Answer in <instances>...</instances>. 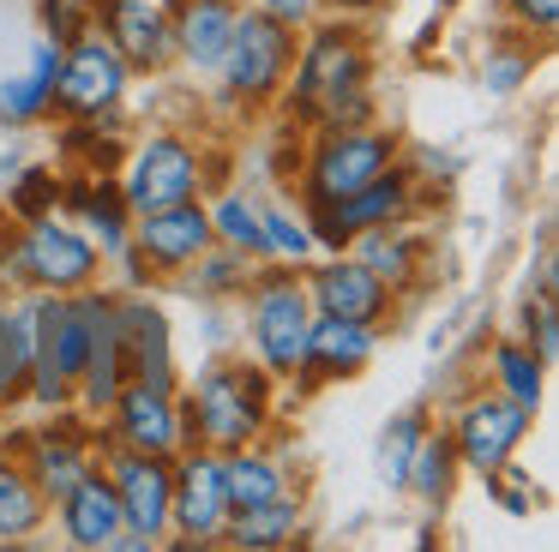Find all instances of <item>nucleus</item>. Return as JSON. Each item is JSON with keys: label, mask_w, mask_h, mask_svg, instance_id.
<instances>
[{"label": "nucleus", "mask_w": 559, "mask_h": 552, "mask_svg": "<svg viewBox=\"0 0 559 552\" xmlns=\"http://www.w3.org/2000/svg\"><path fill=\"white\" fill-rule=\"evenodd\" d=\"M55 211L85 228L91 247L103 252V264L133 247V211H127L115 175H85V168H79V175H61V204H55Z\"/></svg>", "instance_id": "21"}, {"label": "nucleus", "mask_w": 559, "mask_h": 552, "mask_svg": "<svg viewBox=\"0 0 559 552\" xmlns=\"http://www.w3.org/2000/svg\"><path fill=\"white\" fill-rule=\"evenodd\" d=\"M211 216H205V199H187V204H169V211H145L133 216V252L139 264L151 271V283H175L199 252L211 247Z\"/></svg>", "instance_id": "20"}, {"label": "nucleus", "mask_w": 559, "mask_h": 552, "mask_svg": "<svg viewBox=\"0 0 559 552\" xmlns=\"http://www.w3.org/2000/svg\"><path fill=\"white\" fill-rule=\"evenodd\" d=\"M253 271H259L253 252H235V247H223V240H211L169 288H181L193 307H205V300H241V288L253 283Z\"/></svg>", "instance_id": "31"}, {"label": "nucleus", "mask_w": 559, "mask_h": 552, "mask_svg": "<svg viewBox=\"0 0 559 552\" xmlns=\"http://www.w3.org/2000/svg\"><path fill=\"white\" fill-rule=\"evenodd\" d=\"M259 199L265 192L259 187H211L205 192V216H211V235L223 240V247H235V252H253L259 259Z\"/></svg>", "instance_id": "34"}, {"label": "nucleus", "mask_w": 559, "mask_h": 552, "mask_svg": "<svg viewBox=\"0 0 559 552\" xmlns=\"http://www.w3.org/2000/svg\"><path fill=\"white\" fill-rule=\"evenodd\" d=\"M175 487H169V547L181 552H211L223 547V528H229V475H223V451L211 444H187L169 456Z\"/></svg>", "instance_id": "9"}, {"label": "nucleus", "mask_w": 559, "mask_h": 552, "mask_svg": "<svg viewBox=\"0 0 559 552\" xmlns=\"http://www.w3.org/2000/svg\"><path fill=\"white\" fill-rule=\"evenodd\" d=\"M55 204H61V168H49V163H19L13 175L0 180V211H7V223L49 216Z\"/></svg>", "instance_id": "35"}, {"label": "nucleus", "mask_w": 559, "mask_h": 552, "mask_svg": "<svg viewBox=\"0 0 559 552\" xmlns=\"http://www.w3.org/2000/svg\"><path fill=\"white\" fill-rule=\"evenodd\" d=\"M295 36L301 31H289L283 19H271L259 7H241L235 12V31H229V48L217 60V79H211L217 84L211 103L229 120H241V127H253L259 115H277V96L295 67Z\"/></svg>", "instance_id": "4"}, {"label": "nucleus", "mask_w": 559, "mask_h": 552, "mask_svg": "<svg viewBox=\"0 0 559 552\" xmlns=\"http://www.w3.org/2000/svg\"><path fill=\"white\" fill-rule=\"evenodd\" d=\"M373 79H379V55L367 43V24L325 12L295 36V67L277 96V115L301 132L361 127V120H379Z\"/></svg>", "instance_id": "1"}, {"label": "nucleus", "mask_w": 559, "mask_h": 552, "mask_svg": "<svg viewBox=\"0 0 559 552\" xmlns=\"http://www.w3.org/2000/svg\"><path fill=\"white\" fill-rule=\"evenodd\" d=\"M535 67H542V43L535 36H518V31H499L481 55V91L493 103H511V96L530 91Z\"/></svg>", "instance_id": "33"}, {"label": "nucleus", "mask_w": 559, "mask_h": 552, "mask_svg": "<svg viewBox=\"0 0 559 552\" xmlns=\"http://www.w3.org/2000/svg\"><path fill=\"white\" fill-rule=\"evenodd\" d=\"M97 444H127V451H151V456L187 451L181 391H157V384L127 379L121 396L109 403V415L97 420Z\"/></svg>", "instance_id": "15"}, {"label": "nucleus", "mask_w": 559, "mask_h": 552, "mask_svg": "<svg viewBox=\"0 0 559 552\" xmlns=\"http://www.w3.org/2000/svg\"><path fill=\"white\" fill-rule=\"evenodd\" d=\"M295 540H307V487L265 504H247V511H229V528H223L229 552H283Z\"/></svg>", "instance_id": "25"}, {"label": "nucleus", "mask_w": 559, "mask_h": 552, "mask_svg": "<svg viewBox=\"0 0 559 552\" xmlns=\"http://www.w3.org/2000/svg\"><path fill=\"white\" fill-rule=\"evenodd\" d=\"M518 324H523V331H518L523 343L554 367V360H559V295H542V288H535V295L518 307Z\"/></svg>", "instance_id": "38"}, {"label": "nucleus", "mask_w": 559, "mask_h": 552, "mask_svg": "<svg viewBox=\"0 0 559 552\" xmlns=\"http://www.w3.org/2000/svg\"><path fill=\"white\" fill-rule=\"evenodd\" d=\"M343 252H355V259H361L367 271H373V276H379V283H385L397 300H409L415 288L427 283V259H433V247H427V240L415 235V223L367 228V235H355Z\"/></svg>", "instance_id": "24"}, {"label": "nucleus", "mask_w": 559, "mask_h": 552, "mask_svg": "<svg viewBox=\"0 0 559 552\" xmlns=\"http://www.w3.org/2000/svg\"><path fill=\"white\" fill-rule=\"evenodd\" d=\"M181 415L187 444L241 451L277 427V379L241 348L205 355L193 372H181Z\"/></svg>", "instance_id": "2"}, {"label": "nucleus", "mask_w": 559, "mask_h": 552, "mask_svg": "<svg viewBox=\"0 0 559 552\" xmlns=\"http://www.w3.org/2000/svg\"><path fill=\"white\" fill-rule=\"evenodd\" d=\"M115 331H121V348H127V379L181 391V355H175L169 312L157 307L151 288H115Z\"/></svg>", "instance_id": "16"}, {"label": "nucleus", "mask_w": 559, "mask_h": 552, "mask_svg": "<svg viewBox=\"0 0 559 552\" xmlns=\"http://www.w3.org/2000/svg\"><path fill=\"white\" fill-rule=\"evenodd\" d=\"M457 480H463V463H457V451H451V432L433 420V427L421 432V444H415L403 499H415L427 516H445V504L457 499Z\"/></svg>", "instance_id": "27"}, {"label": "nucleus", "mask_w": 559, "mask_h": 552, "mask_svg": "<svg viewBox=\"0 0 559 552\" xmlns=\"http://www.w3.org/2000/svg\"><path fill=\"white\" fill-rule=\"evenodd\" d=\"M97 463H103V475H109V487H115V504H121V540H115V552L169 547V487H175L169 456L103 444Z\"/></svg>", "instance_id": "8"}, {"label": "nucleus", "mask_w": 559, "mask_h": 552, "mask_svg": "<svg viewBox=\"0 0 559 552\" xmlns=\"http://www.w3.org/2000/svg\"><path fill=\"white\" fill-rule=\"evenodd\" d=\"M247 7L271 12V19H283L289 31H307L313 19H325V0H247Z\"/></svg>", "instance_id": "40"}, {"label": "nucleus", "mask_w": 559, "mask_h": 552, "mask_svg": "<svg viewBox=\"0 0 559 552\" xmlns=\"http://www.w3.org/2000/svg\"><path fill=\"white\" fill-rule=\"evenodd\" d=\"M301 283H307V300H313V312H331V319H361V324H379V331H391L403 312V300L391 295L385 283H379L373 271H367L355 252H319L313 264H301Z\"/></svg>", "instance_id": "14"}, {"label": "nucleus", "mask_w": 559, "mask_h": 552, "mask_svg": "<svg viewBox=\"0 0 559 552\" xmlns=\"http://www.w3.org/2000/svg\"><path fill=\"white\" fill-rule=\"evenodd\" d=\"M481 367H487V384H493L499 396H511V403H523V408H542V396H547V360L535 355L523 336H487Z\"/></svg>", "instance_id": "32"}, {"label": "nucleus", "mask_w": 559, "mask_h": 552, "mask_svg": "<svg viewBox=\"0 0 559 552\" xmlns=\"http://www.w3.org/2000/svg\"><path fill=\"white\" fill-rule=\"evenodd\" d=\"M169 12H175V67L193 84H211L241 0H169Z\"/></svg>", "instance_id": "23"}, {"label": "nucleus", "mask_w": 559, "mask_h": 552, "mask_svg": "<svg viewBox=\"0 0 559 552\" xmlns=\"http://www.w3.org/2000/svg\"><path fill=\"white\" fill-rule=\"evenodd\" d=\"M499 24L518 31V36L547 43V36L559 31V0H499Z\"/></svg>", "instance_id": "39"}, {"label": "nucleus", "mask_w": 559, "mask_h": 552, "mask_svg": "<svg viewBox=\"0 0 559 552\" xmlns=\"http://www.w3.org/2000/svg\"><path fill=\"white\" fill-rule=\"evenodd\" d=\"M403 132L385 120H361V127H319L301 139V163H295L289 199L301 211H325V204L349 199L355 187H367L373 175H385L391 163H403Z\"/></svg>", "instance_id": "5"}, {"label": "nucleus", "mask_w": 559, "mask_h": 552, "mask_svg": "<svg viewBox=\"0 0 559 552\" xmlns=\"http://www.w3.org/2000/svg\"><path fill=\"white\" fill-rule=\"evenodd\" d=\"M43 528H49V499L25 475L13 444H0V547H31V535Z\"/></svg>", "instance_id": "29"}, {"label": "nucleus", "mask_w": 559, "mask_h": 552, "mask_svg": "<svg viewBox=\"0 0 559 552\" xmlns=\"http://www.w3.org/2000/svg\"><path fill=\"white\" fill-rule=\"evenodd\" d=\"M55 79H61V43L31 24L19 43H7V60H0V120H13V127L49 120Z\"/></svg>", "instance_id": "17"}, {"label": "nucleus", "mask_w": 559, "mask_h": 552, "mask_svg": "<svg viewBox=\"0 0 559 552\" xmlns=\"http://www.w3.org/2000/svg\"><path fill=\"white\" fill-rule=\"evenodd\" d=\"M427 427H433V408L427 403H403L397 415L379 420V432H373V480L391 492V499H403V480H409L415 444H421Z\"/></svg>", "instance_id": "30"}, {"label": "nucleus", "mask_w": 559, "mask_h": 552, "mask_svg": "<svg viewBox=\"0 0 559 552\" xmlns=\"http://www.w3.org/2000/svg\"><path fill=\"white\" fill-rule=\"evenodd\" d=\"M313 259H319V240L307 228L301 204L289 192H265L259 199V264H289V271H301Z\"/></svg>", "instance_id": "28"}, {"label": "nucleus", "mask_w": 559, "mask_h": 552, "mask_svg": "<svg viewBox=\"0 0 559 552\" xmlns=\"http://www.w3.org/2000/svg\"><path fill=\"white\" fill-rule=\"evenodd\" d=\"M241 343L277 384L301 379L307 360V324H313V300H307L301 271L289 264H259L253 283L241 288Z\"/></svg>", "instance_id": "6"}, {"label": "nucleus", "mask_w": 559, "mask_h": 552, "mask_svg": "<svg viewBox=\"0 0 559 552\" xmlns=\"http://www.w3.org/2000/svg\"><path fill=\"white\" fill-rule=\"evenodd\" d=\"M109 48L133 67V79H169L175 72V12L169 0H109L97 19Z\"/></svg>", "instance_id": "19"}, {"label": "nucleus", "mask_w": 559, "mask_h": 552, "mask_svg": "<svg viewBox=\"0 0 559 552\" xmlns=\"http://www.w3.org/2000/svg\"><path fill=\"white\" fill-rule=\"evenodd\" d=\"M127 96H133V67L115 55L103 31L61 43V79H55V115L61 120L127 115Z\"/></svg>", "instance_id": "12"}, {"label": "nucleus", "mask_w": 559, "mask_h": 552, "mask_svg": "<svg viewBox=\"0 0 559 552\" xmlns=\"http://www.w3.org/2000/svg\"><path fill=\"white\" fill-rule=\"evenodd\" d=\"M49 516H55V528H61V540L79 552H115V540H121V504H115V487H109V475H103V463L85 468V475L49 504Z\"/></svg>", "instance_id": "22"}, {"label": "nucleus", "mask_w": 559, "mask_h": 552, "mask_svg": "<svg viewBox=\"0 0 559 552\" xmlns=\"http://www.w3.org/2000/svg\"><path fill=\"white\" fill-rule=\"evenodd\" d=\"M103 7H109V0H31V24L49 31L55 43H73V36L97 31Z\"/></svg>", "instance_id": "37"}, {"label": "nucleus", "mask_w": 559, "mask_h": 552, "mask_svg": "<svg viewBox=\"0 0 559 552\" xmlns=\"http://www.w3.org/2000/svg\"><path fill=\"white\" fill-rule=\"evenodd\" d=\"M481 492H487V499H493L506 516H518V523H530V516L547 504L542 480H535V475H523L518 463H506V468H493V475H481Z\"/></svg>", "instance_id": "36"}, {"label": "nucleus", "mask_w": 559, "mask_h": 552, "mask_svg": "<svg viewBox=\"0 0 559 552\" xmlns=\"http://www.w3.org/2000/svg\"><path fill=\"white\" fill-rule=\"evenodd\" d=\"M37 319H43V288H19V295H0V415L25 403Z\"/></svg>", "instance_id": "26"}, {"label": "nucleus", "mask_w": 559, "mask_h": 552, "mask_svg": "<svg viewBox=\"0 0 559 552\" xmlns=\"http://www.w3.org/2000/svg\"><path fill=\"white\" fill-rule=\"evenodd\" d=\"M229 168V151H211L187 127H145L127 139L121 163H115V187H121L127 211H169V204L205 199Z\"/></svg>", "instance_id": "3"}, {"label": "nucleus", "mask_w": 559, "mask_h": 552, "mask_svg": "<svg viewBox=\"0 0 559 552\" xmlns=\"http://www.w3.org/2000/svg\"><path fill=\"white\" fill-rule=\"evenodd\" d=\"M391 0H325V12H337V19H379V12H385Z\"/></svg>", "instance_id": "41"}, {"label": "nucleus", "mask_w": 559, "mask_h": 552, "mask_svg": "<svg viewBox=\"0 0 559 552\" xmlns=\"http://www.w3.org/2000/svg\"><path fill=\"white\" fill-rule=\"evenodd\" d=\"M421 211H427L421 175H415L409 163H391L385 175H373L367 187H355L349 199L325 204V211H301V216H307V228H313L319 252H337V247H349L355 235H367V228L415 223Z\"/></svg>", "instance_id": "10"}, {"label": "nucleus", "mask_w": 559, "mask_h": 552, "mask_svg": "<svg viewBox=\"0 0 559 552\" xmlns=\"http://www.w3.org/2000/svg\"><path fill=\"white\" fill-rule=\"evenodd\" d=\"M379 348H385V331H379V324L313 312V324H307V360H301V379H295V391L313 396L319 384H349V379H361V372L379 360Z\"/></svg>", "instance_id": "18"}, {"label": "nucleus", "mask_w": 559, "mask_h": 552, "mask_svg": "<svg viewBox=\"0 0 559 552\" xmlns=\"http://www.w3.org/2000/svg\"><path fill=\"white\" fill-rule=\"evenodd\" d=\"M7 240H13V271L19 288H43V295H73V288L103 283V252L91 247V235L73 223V216L49 211L31 216V223H7Z\"/></svg>", "instance_id": "7"}, {"label": "nucleus", "mask_w": 559, "mask_h": 552, "mask_svg": "<svg viewBox=\"0 0 559 552\" xmlns=\"http://www.w3.org/2000/svg\"><path fill=\"white\" fill-rule=\"evenodd\" d=\"M445 432H451V451H457L463 475L481 480V475H493V468L518 463V451L530 444V432H535V408L511 403V396H499L493 384H487V391L457 396Z\"/></svg>", "instance_id": "11"}, {"label": "nucleus", "mask_w": 559, "mask_h": 552, "mask_svg": "<svg viewBox=\"0 0 559 552\" xmlns=\"http://www.w3.org/2000/svg\"><path fill=\"white\" fill-rule=\"evenodd\" d=\"M13 456L25 463V475L37 480L43 499H61L85 468H97V420H85L79 408H61V415H43V427H13L7 432Z\"/></svg>", "instance_id": "13"}]
</instances>
